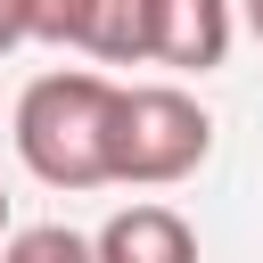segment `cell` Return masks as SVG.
Listing matches in <instances>:
<instances>
[{
    "label": "cell",
    "mask_w": 263,
    "mask_h": 263,
    "mask_svg": "<svg viewBox=\"0 0 263 263\" xmlns=\"http://www.w3.org/2000/svg\"><path fill=\"white\" fill-rule=\"evenodd\" d=\"M115 82L107 74H41L16 99V156L49 189L115 181Z\"/></svg>",
    "instance_id": "6da1fadb"
},
{
    "label": "cell",
    "mask_w": 263,
    "mask_h": 263,
    "mask_svg": "<svg viewBox=\"0 0 263 263\" xmlns=\"http://www.w3.org/2000/svg\"><path fill=\"white\" fill-rule=\"evenodd\" d=\"M214 148V123L189 90L173 82H140L115 99V181H140V189H164L181 173H197Z\"/></svg>",
    "instance_id": "7a4b0ae2"
},
{
    "label": "cell",
    "mask_w": 263,
    "mask_h": 263,
    "mask_svg": "<svg viewBox=\"0 0 263 263\" xmlns=\"http://www.w3.org/2000/svg\"><path fill=\"white\" fill-rule=\"evenodd\" d=\"M230 49V0H156V66H181V74H205L222 66Z\"/></svg>",
    "instance_id": "3957f363"
},
{
    "label": "cell",
    "mask_w": 263,
    "mask_h": 263,
    "mask_svg": "<svg viewBox=\"0 0 263 263\" xmlns=\"http://www.w3.org/2000/svg\"><path fill=\"white\" fill-rule=\"evenodd\" d=\"M90 247H99V263H197V238L173 205H123Z\"/></svg>",
    "instance_id": "277c9868"
},
{
    "label": "cell",
    "mask_w": 263,
    "mask_h": 263,
    "mask_svg": "<svg viewBox=\"0 0 263 263\" xmlns=\"http://www.w3.org/2000/svg\"><path fill=\"white\" fill-rule=\"evenodd\" d=\"M82 49H90V58H107V66L148 58V49H156V0H99V8H90Z\"/></svg>",
    "instance_id": "5b68a950"
},
{
    "label": "cell",
    "mask_w": 263,
    "mask_h": 263,
    "mask_svg": "<svg viewBox=\"0 0 263 263\" xmlns=\"http://www.w3.org/2000/svg\"><path fill=\"white\" fill-rule=\"evenodd\" d=\"M0 263H99V247H90L82 230H66V222H33V230L8 238Z\"/></svg>",
    "instance_id": "8992f818"
},
{
    "label": "cell",
    "mask_w": 263,
    "mask_h": 263,
    "mask_svg": "<svg viewBox=\"0 0 263 263\" xmlns=\"http://www.w3.org/2000/svg\"><path fill=\"white\" fill-rule=\"evenodd\" d=\"M90 8L99 0H25V25H33V41H82Z\"/></svg>",
    "instance_id": "52a82bcc"
},
{
    "label": "cell",
    "mask_w": 263,
    "mask_h": 263,
    "mask_svg": "<svg viewBox=\"0 0 263 263\" xmlns=\"http://www.w3.org/2000/svg\"><path fill=\"white\" fill-rule=\"evenodd\" d=\"M16 41H33V25H25V0H0V58H8Z\"/></svg>",
    "instance_id": "ba28073f"
},
{
    "label": "cell",
    "mask_w": 263,
    "mask_h": 263,
    "mask_svg": "<svg viewBox=\"0 0 263 263\" xmlns=\"http://www.w3.org/2000/svg\"><path fill=\"white\" fill-rule=\"evenodd\" d=\"M247 25H255V41H263V0H247Z\"/></svg>",
    "instance_id": "9c48e42d"
},
{
    "label": "cell",
    "mask_w": 263,
    "mask_h": 263,
    "mask_svg": "<svg viewBox=\"0 0 263 263\" xmlns=\"http://www.w3.org/2000/svg\"><path fill=\"white\" fill-rule=\"evenodd\" d=\"M0 230H8V189H0Z\"/></svg>",
    "instance_id": "30bf717a"
}]
</instances>
